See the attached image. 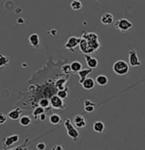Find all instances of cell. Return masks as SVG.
Listing matches in <instances>:
<instances>
[{
  "label": "cell",
  "mask_w": 145,
  "mask_h": 150,
  "mask_svg": "<svg viewBox=\"0 0 145 150\" xmlns=\"http://www.w3.org/2000/svg\"><path fill=\"white\" fill-rule=\"evenodd\" d=\"M82 38H84L87 41L88 45L91 46V48H92L96 52L99 50L100 48V43L98 40V36L97 34L91 33V32H85L82 34Z\"/></svg>",
  "instance_id": "1"
},
{
  "label": "cell",
  "mask_w": 145,
  "mask_h": 150,
  "mask_svg": "<svg viewBox=\"0 0 145 150\" xmlns=\"http://www.w3.org/2000/svg\"><path fill=\"white\" fill-rule=\"evenodd\" d=\"M129 70H130V66L123 60L117 61L113 65V71L119 76H124L127 74L129 73Z\"/></svg>",
  "instance_id": "2"
},
{
  "label": "cell",
  "mask_w": 145,
  "mask_h": 150,
  "mask_svg": "<svg viewBox=\"0 0 145 150\" xmlns=\"http://www.w3.org/2000/svg\"><path fill=\"white\" fill-rule=\"evenodd\" d=\"M64 126H65V128L67 130V133H68V137L72 140H74V142H77L79 139V133L76 130L74 125L68 118H66L64 120Z\"/></svg>",
  "instance_id": "3"
},
{
  "label": "cell",
  "mask_w": 145,
  "mask_h": 150,
  "mask_svg": "<svg viewBox=\"0 0 145 150\" xmlns=\"http://www.w3.org/2000/svg\"><path fill=\"white\" fill-rule=\"evenodd\" d=\"M133 27V24L126 18H120L115 23V28L122 33H126Z\"/></svg>",
  "instance_id": "4"
},
{
  "label": "cell",
  "mask_w": 145,
  "mask_h": 150,
  "mask_svg": "<svg viewBox=\"0 0 145 150\" xmlns=\"http://www.w3.org/2000/svg\"><path fill=\"white\" fill-rule=\"evenodd\" d=\"M50 106L52 108L57 109V110H63L66 108V105L64 104L63 99H62L57 95H53L50 98Z\"/></svg>",
  "instance_id": "5"
},
{
  "label": "cell",
  "mask_w": 145,
  "mask_h": 150,
  "mask_svg": "<svg viewBox=\"0 0 145 150\" xmlns=\"http://www.w3.org/2000/svg\"><path fill=\"white\" fill-rule=\"evenodd\" d=\"M81 38L75 37V36H71L70 38H68L67 43L65 44L64 48L66 50H69L72 52H74V49L77 46H79V42H80Z\"/></svg>",
  "instance_id": "6"
},
{
  "label": "cell",
  "mask_w": 145,
  "mask_h": 150,
  "mask_svg": "<svg viewBox=\"0 0 145 150\" xmlns=\"http://www.w3.org/2000/svg\"><path fill=\"white\" fill-rule=\"evenodd\" d=\"M141 64L142 63L137 56V51L134 49L130 50V51H129V65L131 67H136L141 66Z\"/></svg>",
  "instance_id": "7"
},
{
  "label": "cell",
  "mask_w": 145,
  "mask_h": 150,
  "mask_svg": "<svg viewBox=\"0 0 145 150\" xmlns=\"http://www.w3.org/2000/svg\"><path fill=\"white\" fill-rule=\"evenodd\" d=\"M79 46V49H80V51L85 55H91V54H93V53L96 52L92 48H91V46L88 45L87 41L84 38L81 37Z\"/></svg>",
  "instance_id": "8"
},
{
  "label": "cell",
  "mask_w": 145,
  "mask_h": 150,
  "mask_svg": "<svg viewBox=\"0 0 145 150\" xmlns=\"http://www.w3.org/2000/svg\"><path fill=\"white\" fill-rule=\"evenodd\" d=\"M19 135H16V134H14L12 136L10 137H7L5 138H4L2 140L3 142V145L6 148H10L11 146H13L15 143H16L18 141H19Z\"/></svg>",
  "instance_id": "9"
},
{
  "label": "cell",
  "mask_w": 145,
  "mask_h": 150,
  "mask_svg": "<svg viewBox=\"0 0 145 150\" xmlns=\"http://www.w3.org/2000/svg\"><path fill=\"white\" fill-rule=\"evenodd\" d=\"M73 124L77 128H84V127L86 126V121L85 118L80 114H77V115H75L74 117Z\"/></svg>",
  "instance_id": "10"
},
{
  "label": "cell",
  "mask_w": 145,
  "mask_h": 150,
  "mask_svg": "<svg viewBox=\"0 0 145 150\" xmlns=\"http://www.w3.org/2000/svg\"><path fill=\"white\" fill-rule=\"evenodd\" d=\"M85 59H86V65L88 66L89 68L95 69L96 67H97V66H98V61H97V58L92 57V56H90V55H85Z\"/></svg>",
  "instance_id": "11"
},
{
  "label": "cell",
  "mask_w": 145,
  "mask_h": 150,
  "mask_svg": "<svg viewBox=\"0 0 145 150\" xmlns=\"http://www.w3.org/2000/svg\"><path fill=\"white\" fill-rule=\"evenodd\" d=\"M22 113V110L20 108H16L10 112H8V118H10L12 120H18L21 118V114Z\"/></svg>",
  "instance_id": "12"
},
{
  "label": "cell",
  "mask_w": 145,
  "mask_h": 150,
  "mask_svg": "<svg viewBox=\"0 0 145 150\" xmlns=\"http://www.w3.org/2000/svg\"><path fill=\"white\" fill-rule=\"evenodd\" d=\"M82 87L85 89V90H87V91H91L92 90L95 85H96V80H94L92 78H88L87 77L86 79L84 80V82L82 83Z\"/></svg>",
  "instance_id": "13"
},
{
  "label": "cell",
  "mask_w": 145,
  "mask_h": 150,
  "mask_svg": "<svg viewBox=\"0 0 145 150\" xmlns=\"http://www.w3.org/2000/svg\"><path fill=\"white\" fill-rule=\"evenodd\" d=\"M101 22L103 25H110L114 22V16L111 13H104L101 17Z\"/></svg>",
  "instance_id": "14"
},
{
  "label": "cell",
  "mask_w": 145,
  "mask_h": 150,
  "mask_svg": "<svg viewBox=\"0 0 145 150\" xmlns=\"http://www.w3.org/2000/svg\"><path fill=\"white\" fill-rule=\"evenodd\" d=\"M92 71H93L92 68H90V69H83L82 68L79 72H78L77 74L79 76V83L80 84H82V83L84 82V80L87 78V76L89 74H91L92 73Z\"/></svg>",
  "instance_id": "15"
},
{
  "label": "cell",
  "mask_w": 145,
  "mask_h": 150,
  "mask_svg": "<svg viewBox=\"0 0 145 150\" xmlns=\"http://www.w3.org/2000/svg\"><path fill=\"white\" fill-rule=\"evenodd\" d=\"M29 44L33 48H38L39 46V36L37 33H33L28 38Z\"/></svg>",
  "instance_id": "16"
},
{
  "label": "cell",
  "mask_w": 145,
  "mask_h": 150,
  "mask_svg": "<svg viewBox=\"0 0 145 150\" xmlns=\"http://www.w3.org/2000/svg\"><path fill=\"white\" fill-rule=\"evenodd\" d=\"M68 79H64V78H59L57 80H56L55 82V87L57 90H63V89H67L65 87V85L67 84Z\"/></svg>",
  "instance_id": "17"
},
{
  "label": "cell",
  "mask_w": 145,
  "mask_h": 150,
  "mask_svg": "<svg viewBox=\"0 0 145 150\" xmlns=\"http://www.w3.org/2000/svg\"><path fill=\"white\" fill-rule=\"evenodd\" d=\"M108 82V79L106 75H98L97 78H96V83L100 86H104L106 85Z\"/></svg>",
  "instance_id": "18"
},
{
  "label": "cell",
  "mask_w": 145,
  "mask_h": 150,
  "mask_svg": "<svg viewBox=\"0 0 145 150\" xmlns=\"http://www.w3.org/2000/svg\"><path fill=\"white\" fill-rule=\"evenodd\" d=\"M105 129V125L102 121H96L93 124V130L97 133H102Z\"/></svg>",
  "instance_id": "19"
},
{
  "label": "cell",
  "mask_w": 145,
  "mask_h": 150,
  "mask_svg": "<svg viewBox=\"0 0 145 150\" xmlns=\"http://www.w3.org/2000/svg\"><path fill=\"white\" fill-rule=\"evenodd\" d=\"M71 69H72V72L73 73H78L79 72L82 68H83V66H82V63L79 61H74L71 64Z\"/></svg>",
  "instance_id": "20"
},
{
  "label": "cell",
  "mask_w": 145,
  "mask_h": 150,
  "mask_svg": "<svg viewBox=\"0 0 145 150\" xmlns=\"http://www.w3.org/2000/svg\"><path fill=\"white\" fill-rule=\"evenodd\" d=\"M45 112V109L43 108V107H41V106H38V107H36L35 108H34V110L33 111V117L34 118V120H38V117L40 116V114H42V113H44V112Z\"/></svg>",
  "instance_id": "21"
},
{
  "label": "cell",
  "mask_w": 145,
  "mask_h": 150,
  "mask_svg": "<svg viewBox=\"0 0 145 150\" xmlns=\"http://www.w3.org/2000/svg\"><path fill=\"white\" fill-rule=\"evenodd\" d=\"M49 120L52 125H58L62 121V118L60 117V115H58L57 113H53L50 116Z\"/></svg>",
  "instance_id": "22"
},
{
  "label": "cell",
  "mask_w": 145,
  "mask_h": 150,
  "mask_svg": "<svg viewBox=\"0 0 145 150\" xmlns=\"http://www.w3.org/2000/svg\"><path fill=\"white\" fill-rule=\"evenodd\" d=\"M20 124H21V125H22V126H28L29 125L31 124V122H32V119L28 116V115H24V116H22V117H21L19 120Z\"/></svg>",
  "instance_id": "23"
},
{
  "label": "cell",
  "mask_w": 145,
  "mask_h": 150,
  "mask_svg": "<svg viewBox=\"0 0 145 150\" xmlns=\"http://www.w3.org/2000/svg\"><path fill=\"white\" fill-rule=\"evenodd\" d=\"M39 105L41 106V107H43L45 109H48V108H50L51 107L50 100H49L48 98H46V97H42L41 99H39Z\"/></svg>",
  "instance_id": "24"
},
{
  "label": "cell",
  "mask_w": 145,
  "mask_h": 150,
  "mask_svg": "<svg viewBox=\"0 0 145 150\" xmlns=\"http://www.w3.org/2000/svg\"><path fill=\"white\" fill-rule=\"evenodd\" d=\"M70 6H71L72 9L78 11V10L82 9L83 4H82V3H81L80 0H73L71 2V4H70Z\"/></svg>",
  "instance_id": "25"
},
{
  "label": "cell",
  "mask_w": 145,
  "mask_h": 150,
  "mask_svg": "<svg viewBox=\"0 0 145 150\" xmlns=\"http://www.w3.org/2000/svg\"><path fill=\"white\" fill-rule=\"evenodd\" d=\"M68 88L67 89H63V90H58L57 95L58 96H60L62 99H67L68 98Z\"/></svg>",
  "instance_id": "26"
},
{
  "label": "cell",
  "mask_w": 145,
  "mask_h": 150,
  "mask_svg": "<svg viewBox=\"0 0 145 150\" xmlns=\"http://www.w3.org/2000/svg\"><path fill=\"white\" fill-rule=\"evenodd\" d=\"M62 73H63L64 74H70L72 73V69H71V66H70V64H68V63L64 64V65L62 67Z\"/></svg>",
  "instance_id": "27"
},
{
  "label": "cell",
  "mask_w": 145,
  "mask_h": 150,
  "mask_svg": "<svg viewBox=\"0 0 145 150\" xmlns=\"http://www.w3.org/2000/svg\"><path fill=\"white\" fill-rule=\"evenodd\" d=\"M8 63H9V58L7 56H4L2 54H0V67L7 66Z\"/></svg>",
  "instance_id": "28"
},
{
  "label": "cell",
  "mask_w": 145,
  "mask_h": 150,
  "mask_svg": "<svg viewBox=\"0 0 145 150\" xmlns=\"http://www.w3.org/2000/svg\"><path fill=\"white\" fill-rule=\"evenodd\" d=\"M95 108H96V104L93 103L92 104H90L88 106H85L84 107V109H85V111L86 112H94Z\"/></svg>",
  "instance_id": "29"
},
{
  "label": "cell",
  "mask_w": 145,
  "mask_h": 150,
  "mask_svg": "<svg viewBox=\"0 0 145 150\" xmlns=\"http://www.w3.org/2000/svg\"><path fill=\"white\" fill-rule=\"evenodd\" d=\"M7 119H8V115H6L4 112H0V125H4L7 121Z\"/></svg>",
  "instance_id": "30"
},
{
  "label": "cell",
  "mask_w": 145,
  "mask_h": 150,
  "mask_svg": "<svg viewBox=\"0 0 145 150\" xmlns=\"http://www.w3.org/2000/svg\"><path fill=\"white\" fill-rule=\"evenodd\" d=\"M45 148H46V145H45V142H39L37 144V146H36V149L39 150L45 149Z\"/></svg>",
  "instance_id": "31"
},
{
  "label": "cell",
  "mask_w": 145,
  "mask_h": 150,
  "mask_svg": "<svg viewBox=\"0 0 145 150\" xmlns=\"http://www.w3.org/2000/svg\"><path fill=\"white\" fill-rule=\"evenodd\" d=\"M39 119L41 120V121H45V120H46V114H45V112H44V113L40 114V116L39 117Z\"/></svg>",
  "instance_id": "32"
},
{
  "label": "cell",
  "mask_w": 145,
  "mask_h": 150,
  "mask_svg": "<svg viewBox=\"0 0 145 150\" xmlns=\"http://www.w3.org/2000/svg\"><path fill=\"white\" fill-rule=\"evenodd\" d=\"M52 149L53 150H62L63 149V148H62L61 145H57V146L53 147V148H52Z\"/></svg>",
  "instance_id": "33"
},
{
  "label": "cell",
  "mask_w": 145,
  "mask_h": 150,
  "mask_svg": "<svg viewBox=\"0 0 145 150\" xmlns=\"http://www.w3.org/2000/svg\"><path fill=\"white\" fill-rule=\"evenodd\" d=\"M96 1H97V0H96ZM97 1H98V0H97Z\"/></svg>",
  "instance_id": "34"
}]
</instances>
